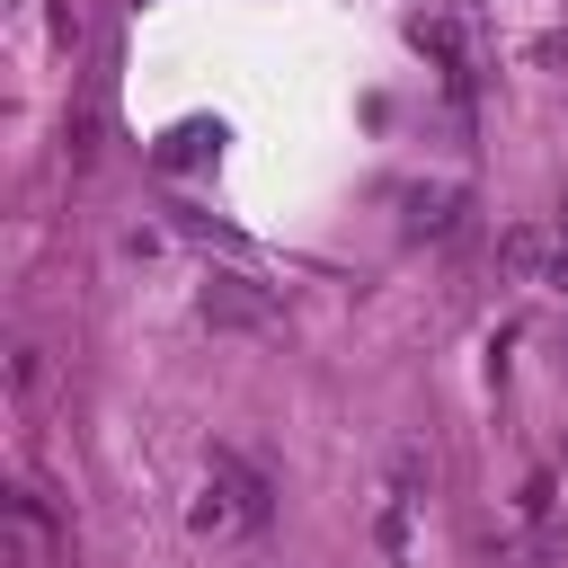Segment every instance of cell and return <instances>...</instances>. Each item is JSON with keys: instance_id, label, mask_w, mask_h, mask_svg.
I'll return each instance as SVG.
<instances>
[{"instance_id": "obj_6", "label": "cell", "mask_w": 568, "mask_h": 568, "mask_svg": "<svg viewBox=\"0 0 568 568\" xmlns=\"http://www.w3.org/2000/svg\"><path fill=\"white\" fill-rule=\"evenodd\" d=\"M213 142H222V133H213V124H178V133H169V151H160V160H169V169H186V160H204V151H213Z\"/></svg>"}, {"instance_id": "obj_4", "label": "cell", "mask_w": 568, "mask_h": 568, "mask_svg": "<svg viewBox=\"0 0 568 568\" xmlns=\"http://www.w3.org/2000/svg\"><path fill=\"white\" fill-rule=\"evenodd\" d=\"M550 248H559V231H541V222H515L506 231V275H524V284H550Z\"/></svg>"}, {"instance_id": "obj_7", "label": "cell", "mask_w": 568, "mask_h": 568, "mask_svg": "<svg viewBox=\"0 0 568 568\" xmlns=\"http://www.w3.org/2000/svg\"><path fill=\"white\" fill-rule=\"evenodd\" d=\"M550 284L568 293V222H559V248H550Z\"/></svg>"}, {"instance_id": "obj_1", "label": "cell", "mask_w": 568, "mask_h": 568, "mask_svg": "<svg viewBox=\"0 0 568 568\" xmlns=\"http://www.w3.org/2000/svg\"><path fill=\"white\" fill-rule=\"evenodd\" d=\"M266 524H275V488H266L231 444H213V462H204V497H195V532L222 541V532H266Z\"/></svg>"}, {"instance_id": "obj_3", "label": "cell", "mask_w": 568, "mask_h": 568, "mask_svg": "<svg viewBox=\"0 0 568 568\" xmlns=\"http://www.w3.org/2000/svg\"><path fill=\"white\" fill-rule=\"evenodd\" d=\"M9 532H18V541H9V568H44V559H53V515H44L36 488L9 497Z\"/></svg>"}, {"instance_id": "obj_2", "label": "cell", "mask_w": 568, "mask_h": 568, "mask_svg": "<svg viewBox=\"0 0 568 568\" xmlns=\"http://www.w3.org/2000/svg\"><path fill=\"white\" fill-rule=\"evenodd\" d=\"M195 320H204V328H275V302H266V284L213 266V275L195 284Z\"/></svg>"}, {"instance_id": "obj_5", "label": "cell", "mask_w": 568, "mask_h": 568, "mask_svg": "<svg viewBox=\"0 0 568 568\" xmlns=\"http://www.w3.org/2000/svg\"><path fill=\"white\" fill-rule=\"evenodd\" d=\"M462 222V186H408V240H444Z\"/></svg>"}]
</instances>
